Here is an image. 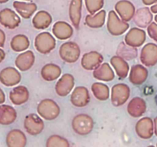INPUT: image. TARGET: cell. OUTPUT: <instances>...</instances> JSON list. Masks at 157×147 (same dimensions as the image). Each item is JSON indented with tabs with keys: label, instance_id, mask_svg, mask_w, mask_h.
Returning a JSON list of instances; mask_svg holds the SVG:
<instances>
[{
	"label": "cell",
	"instance_id": "cell-1",
	"mask_svg": "<svg viewBox=\"0 0 157 147\" xmlns=\"http://www.w3.org/2000/svg\"><path fill=\"white\" fill-rule=\"evenodd\" d=\"M130 28V24L127 21L120 18L116 11L109 12L107 21V28L109 33L113 36H121L124 35Z\"/></svg>",
	"mask_w": 157,
	"mask_h": 147
},
{
	"label": "cell",
	"instance_id": "cell-2",
	"mask_svg": "<svg viewBox=\"0 0 157 147\" xmlns=\"http://www.w3.org/2000/svg\"><path fill=\"white\" fill-rule=\"evenodd\" d=\"M37 112L42 119L46 120H54L61 113L58 104L52 99H44L38 104Z\"/></svg>",
	"mask_w": 157,
	"mask_h": 147
},
{
	"label": "cell",
	"instance_id": "cell-3",
	"mask_svg": "<svg viewBox=\"0 0 157 147\" xmlns=\"http://www.w3.org/2000/svg\"><path fill=\"white\" fill-rule=\"evenodd\" d=\"M93 119L90 116L84 113L78 114L73 118L71 123L72 129L79 136H87L94 129Z\"/></svg>",
	"mask_w": 157,
	"mask_h": 147
},
{
	"label": "cell",
	"instance_id": "cell-4",
	"mask_svg": "<svg viewBox=\"0 0 157 147\" xmlns=\"http://www.w3.org/2000/svg\"><path fill=\"white\" fill-rule=\"evenodd\" d=\"M35 47L39 53L47 55L56 47V40L52 34L43 32L38 34L35 38Z\"/></svg>",
	"mask_w": 157,
	"mask_h": 147
},
{
	"label": "cell",
	"instance_id": "cell-5",
	"mask_svg": "<svg viewBox=\"0 0 157 147\" xmlns=\"http://www.w3.org/2000/svg\"><path fill=\"white\" fill-rule=\"evenodd\" d=\"M60 58L64 62L73 64L78 61L81 55V48L76 42L67 41L63 43L59 48Z\"/></svg>",
	"mask_w": 157,
	"mask_h": 147
},
{
	"label": "cell",
	"instance_id": "cell-6",
	"mask_svg": "<svg viewBox=\"0 0 157 147\" xmlns=\"http://www.w3.org/2000/svg\"><path fill=\"white\" fill-rule=\"evenodd\" d=\"M130 95V89L126 84H114L110 91V100L114 107H121L127 103Z\"/></svg>",
	"mask_w": 157,
	"mask_h": 147
},
{
	"label": "cell",
	"instance_id": "cell-7",
	"mask_svg": "<svg viewBox=\"0 0 157 147\" xmlns=\"http://www.w3.org/2000/svg\"><path fill=\"white\" fill-rule=\"evenodd\" d=\"M44 127L42 118L35 113L27 115L24 120V128L25 131L31 136L39 135L43 131Z\"/></svg>",
	"mask_w": 157,
	"mask_h": 147
},
{
	"label": "cell",
	"instance_id": "cell-8",
	"mask_svg": "<svg viewBox=\"0 0 157 147\" xmlns=\"http://www.w3.org/2000/svg\"><path fill=\"white\" fill-rule=\"evenodd\" d=\"M140 59L146 67H153L157 64V44L147 43L141 49Z\"/></svg>",
	"mask_w": 157,
	"mask_h": 147
},
{
	"label": "cell",
	"instance_id": "cell-9",
	"mask_svg": "<svg viewBox=\"0 0 157 147\" xmlns=\"http://www.w3.org/2000/svg\"><path fill=\"white\" fill-rule=\"evenodd\" d=\"M135 130L140 138L143 139H149L154 133V122L150 117H143L137 121Z\"/></svg>",
	"mask_w": 157,
	"mask_h": 147
},
{
	"label": "cell",
	"instance_id": "cell-10",
	"mask_svg": "<svg viewBox=\"0 0 157 147\" xmlns=\"http://www.w3.org/2000/svg\"><path fill=\"white\" fill-rule=\"evenodd\" d=\"M75 87V77L71 74H64L58 79L55 84V92L58 96L64 97L73 90Z\"/></svg>",
	"mask_w": 157,
	"mask_h": 147
},
{
	"label": "cell",
	"instance_id": "cell-11",
	"mask_svg": "<svg viewBox=\"0 0 157 147\" xmlns=\"http://www.w3.org/2000/svg\"><path fill=\"white\" fill-rule=\"evenodd\" d=\"M147 34L141 28H132L124 37V41L128 45L134 47H140L145 43Z\"/></svg>",
	"mask_w": 157,
	"mask_h": 147
},
{
	"label": "cell",
	"instance_id": "cell-12",
	"mask_svg": "<svg viewBox=\"0 0 157 147\" xmlns=\"http://www.w3.org/2000/svg\"><path fill=\"white\" fill-rule=\"evenodd\" d=\"M21 79V74L15 67H8L0 71V82L6 87L18 85Z\"/></svg>",
	"mask_w": 157,
	"mask_h": 147
},
{
	"label": "cell",
	"instance_id": "cell-13",
	"mask_svg": "<svg viewBox=\"0 0 157 147\" xmlns=\"http://www.w3.org/2000/svg\"><path fill=\"white\" fill-rule=\"evenodd\" d=\"M71 103L75 107H84L89 104L90 100V93L87 87L79 86L72 90L71 94Z\"/></svg>",
	"mask_w": 157,
	"mask_h": 147
},
{
	"label": "cell",
	"instance_id": "cell-14",
	"mask_svg": "<svg viewBox=\"0 0 157 147\" xmlns=\"http://www.w3.org/2000/svg\"><path fill=\"white\" fill-rule=\"evenodd\" d=\"M114 8L120 18L127 22L133 19L136 12L134 5L128 0H120L115 4Z\"/></svg>",
	"mask_w": 157,
	"mask_h": 147
},
{
	"label": "cell",
	"instance_id": "cell-15",
	"mask_svg": "<svg viewBox=\"0 0 157 147\" xmlns=\"http://www.w3.org/2000/svg\"><path fill=\"white\" fill-rule=\"evenodd\" d=\"M104 61V57L99 52L93 51L85 53L81 58V64L83 68L87 70H95Z\"/></svg>",
	"mask_w": 157,
	"mask_h": 147
},
{
	"label": "cell",
	"instance_id": "cell-16",
	"mask_svg": "<svg viewBox=\"0 0 157 147\" xmlns=\"http://www.w3.org/2000/svg\"><path fill=\"white\" fill-rule=\"evenodd\" d=\"M21 23V18L16 12L10 9L0 11V24L9 29H15Z\"/></svg>",
	"mask_w": 157,
	"mask_h": 147
},
{
	"label": "cell",
	"instance_id": "cell-17",
	"mask_svg": "<svg viewBox=\"0 0 157 147\" xmlns=\"http://www.w3.org/2000/svg\"><path fill=\"white\" fill-rule=\"evenodd\" d=\"M149 72L146 66L136 64L132 66L129 73V80L133 85L139 86L144 84L148 77Z\"/></svg>",
	"mask_w": 157,
	"mask_h": 147
},
{
	"label": "cell",
	"instance_id": "cell-18",
	"mask_svg": "<svg viewBox=\"0 0 157 147\" xmlns=\"http://www.w3.org/2000/svg\"><path fill=\"white\" fill-rule=\"evenodd\" d=\"M147 103L140 96H135L129 102L127 105V113L133 118L142 116L147 111Z\"/></svg>",
	"mask_w": 157,
	"mask_h": 147
},
{
	"label": "cell",
	"instance_id": "cell-19",
	"mask_svg": "<svg viewBox=\"0 0 157 147\" xmlns=\"http://www.w3.org/2000/svg\"><path fill=\"white\" fill-rule=\"evenodd\" d=\"M35 61V54L32 51H25L16 57L15 64L21 71H27L32 67Z\"/></svg>",
	"mask_w": 157,
	"mask_h": 147
},
{
	"label": "cell",
	"instance_id": "cell-20",
	"mask_svg": "<svg viewBox=\"0 0 157 147\" xmlns=\"http://www.w3.org/2000/svg\"><path fill=\"white\" fill-rule=\"evenodd\" d=\"M54 36L59 40H67L74 35V30L70 24L64 21H56L52 27Z\"/></svg>",
	"mask_w": 157,
	"mask_h": 147
},
{
	"label": "cell",
	"instance_id": "cell-21",
	"mask_svg": "<svg viewBox=\"0 0 157 147\" xmlns=\"http://www.w3.org/2000/svg\"><path fill=\"white\" fill-rule=\"evenodd\" d=\"M135 24L141 28L148 27L153 19V12L148 7H143L137 9L133 18Z\"/></svg>",
	"mask_w": 157,
	"mask_h": 147
},
{
	"label": "cell",
	"instance_id": "cell-22",
	"mask_svg": "<svg viewBox=\"0 0 157 147\" xmlns=\"http://www.w3.org/2000/svg\"><path fill=\"white\" fill-rule=\"evenodd\" d=\"M110 63L114 69L117 76L120 79H124L128 76L130 72V65L125 59L117 55L110 58Z\"/></svg>",
	"mask_w": 157,
	"mask_h": 147
},
{
	"label": "cell",
	"instance_id": "cell-23",
	"mask_svg": "<svg viewBox=\"0 0 157 147\" xmlns=\"http://www.w3.org/2000/svg\"><path fill=\"white\" fill-rule=\"evenodd\" d=\"M11 102L17 106L25 104L29 99V91L25 86L19 85L14 87L9 93Z\"/></svg>",
	"mask_w": 157,
	"mask_h": 147
},
{
	"label": "cell",
	"instance_id": "cell-24",
	"mask_svg": "<svg viewBox=\"0 0 157 147\" xmlns=\"http://www.w3.org/2000/svg\"><path fill=\"white\" fill-rule=\"evenodd\" d=\"M13 7L18 15L25 19L30 18L38 9V6L35 3L21 1L14 2Z\"/></svg>",
	"mask_w": 157,
	"mask_h": 147
},
{
	"label": "cell",
	"instance_id": "cell-25",
	"mask_svg": "<svg viewBox=\"0 0 157 147\" xmlns=\"http://www.w3.org/2000/svg\"><path fill=\"white\" fill-rule=\"evenodd\" d=\"M83 0H71L69 6V18L74 27L78 29L81 20Z\"/></svg>",
	"mask_w": 157,
	"mask_h": 147
},
{
	"label": "cell",
	"instance_id": "cell-26",
	"mask_svg": "<svg viewBox=\"0 0 157 147\" xmlns=\"http://www.w3.org/2000/svg\"><path fill=\"white\" fill-rule=\"evenodd\" d=\"M27 142V138L21 130H12L6 136V144L9 147H24Z\"/></svg>",
	"mask_w": 157,
	"mask_h": 147
},
{
	"label": "cell",
	"instance_id": "cell-27",
	"mask_svg": "<svg viewBox=\"0 0 157 147\" xmlns=\"http://www.w3.org/2000/svg\"><path fill=\"white\" fill-rule=\"evenodd\" d=\"M93 76L98 81L109 82L114 79L115 74L108 63H102L99 67L94 70Z\"/></svg>",
	"mask_w": 157,
	"mask_h": 147
},
{
	"label": "cell",
	"instance_id": "cell-28",
	"mask_svg": "<svg viewBox=\"0 0 157 147\" xmlns=\"http://www.w3.org/2000/svg\"><path fill=\"white\" fill-rule=\"evenodd\" d=\"M52 22V17L44 10L38 11L32 18V24L38 30H44L50 26Z\"/></svg>",
	"mask_w": 157,
	"mask_h": 147
},
{
	"label": "cell",
	"instance_id": "cell-29",
	"mask_svg": "<svg viewBox=\"0 0 157 147\" xmlns=\"http://www.w3.org/2000/svg\"><path fill=\"white\" fill-rule=\"evenodd\" d=\"M17 118V112L14 107L7 104L0 105V124L7 126L13 123Z\"/></svg>",
	"mask_w": 157,
	"mask_h": 147
},
{
	"label": "cell",
	"instance_id": "cell-30",
	"mask_svg": "<svg viewBox=\"0 0 157 147\" xmlns=\"http://www.w3.org/2000/svg\"><path fill=\"white\" fill-rule=\"evenodd\" d=\"M61 75V68L55 64H47L41 68V76L45 81H54Z\"/></svg>",
	"mask_w": 157,
	"mask_h": 147
},
{
	"label": "cell",
	"instance_id": "cell-31",
	"mask_svg": "<svg viewBox=\"0 0 157 147\" xmlns=\"http://www.w3.org/2000/svg\"><path fill=\"white\" fill-rule=\"evenodd\" d=\"M106 15H107V13L105 10L99 11L94 15L89 14L85 17L84 22L88 27L91 28H100L105 24Z\"/></svg>",
	"mask_w": 157,
	"mask_h": 147
},
{
	"label": "cell",
	"instance_id": "cell-32",
	"mask_svg": "<svg viewBox=\"0 0 157 147\" xmlns=\"http://www.w3.org/2000/svg\"><path fill=\"white\" fill-rule=\"evenodd\" d=\"M30 45L29 38L25 35H17L12 38L10 42L11 48L16 52L25 51Z\"/></svg>",
	"mask_w": 157,
	"mask_h": 147
},
{
	"label": "cell",
	"instance_id": "cell-33",
	"mask_svg": "<svg viewBox=\"0 0 157 147\" xmlns=\"http://www.w3.org/2000/svg\"><path fill=\"white\" fill-rule=\"evenodd\" d=\"M117 55L121 56L126 61H130L137 57L138 51L136 47L128 45L124 41V42H121L118 45Z\"/></svg>",
	"mask_w": 157,
	"mask_h": 147
},
{
	"label": "cell",
	"instance_id": "cell-34",
	"mask_svg": "<svg viewBox=\"0 0 157 147\" xmlns=\"http://www.w3.org/2000/svg\"><path fill=\"white\" fill-rule=\"evenodd\" d=\"M91 91L97 100L105 101L110 97V89L107 84L101 82H95L91 86Z\"/></svg>",
	"mask_w": 157,
	"mask_h": 147
},
{
	"label": "cell",
	"instance_id": "cell-35",
	"mask_svg": "<svg viewBox=\"0 0 157 147\" xmlns=\"http://www.w3.org/2000/svg\"><path fill=\"white\" fill-rule=\"evenodd\" d=\"M47 147H69L70 143L67 139L59 136V135H52L46 141Z\"/></svg>",
	"mask_w": 157,
	"mask_h": 147
},
{
	"label": "cell",
	"instance_id": "cell-36",
	"mask_svg": "<svg viewBox=\"0 0 157 147\" xmlns=\"http://www.w3.org/2000/svg\"><path fill=\"white\" fill-rule=\"evenodd\" d=\"M86 9L90 15H94L104 7V0H84Z\"/></svg>",
	"mask_w": 157,
	"mask_h": 147
},
{
	"label": "cell",
	"instance_id": "cell-37",
	"mask_svg": "<svg viewBox=\"0 0 157 147\" xmlns=\"http://www.w3.org/2000/svg\"><path fill=\"white\" fill-rule=\"evenodd\" d=\"M147 34L150 38L157 42V23L151 22L147 27Z\"/></svg>",
	"mask_w": 157,
	"mask_h": 147
},
{
	"label": "cell",
	"instance_id": "cell-38",
	"mask_svg": "<svg viewBox=\"0 0 157 147\" xmlns=\"http://www.w3.org/2000/svg\"><path fill=\"white\" fill-rule=\"evenodd\" d=\"M6 42V34L2 29H0V47H3Z\"/></svg>",
	"mask_w": 157,
	"mask_h": 147
},
{
	"label": "cell",
	"instance_id": "cell-39",
	"mask_svg": "<svg viewBox=\"0 0 157 147\" xmlns=\"http://www.w3.org/2000/svg\"><path fill=\"white\" fill-rule=\"evenodd\" d=\"M142 2L147 6H153V5H155L157 3V0H142Z\"/></svg>",
	"mask_w": 157,
	"mask_h": 147
},
{
	"label": "cell",
	"instance_id": "cell-40",
	"mask_svg": "<svg viewBox=\"0 0 157 147\" xmlns=\"http://www.w3.org/2000/svg\"><path fill=\"white\" fill-rule=\"evenodd\" d=\"M5 101H6V94L3 90L0 88V104H4Z\"/></svg>",
	"mask_w": 157,
	"mask_h": 147
},
{
	"label": "cell",
	"instance_id": "cell-41",
	"mask_svg": "<svg viewBox=\"0 0 157 147\" xmlns=\"http://www.w3.org/2000/svg\"><path fill=\"white\" fill-rule=\"evenodd\" d=\"M5 58H6V53H5V51L2 49L0 48V63H1L2 61H3Z\"/></svg>",
	"mask_w": 157,
	"mask_h": 147
},
{
	"label": "cell",
	"instance_id": "cell-42",
	"mask_svg": "<svg viewBox=\"0 0 157 147\" xmlns=\"http://www.w3.org/2000/svg\"><path fill=\"white\" fill-rule=\"evenodd\" d=\"M150 10H151V12H153V13L157 14V3L155 5H153V6L150 7Z\"/></svg>",
	"mask_w": 157,
	"mask_h": 147
},
{
	"label": "cell",
	"instance_id": "cell-43",
	"mask_svg": "<svg viewBox=\"0 0 157 147\" xmlns=\"http://www.w3.org/2000/svg\"><path fill=\"white\" fill-rule=\"evenodd\" d=\"M153 122H154V133H155V135L157 136V116L155 118L154 120H153Z\"/></svg>",
	"mask_w": 157,
	"mask_h": 147
},
{
	"label": "cell",
	"instance_id": "cell-44",
	"mask_svg": "<svg viewBox=\"0 0 157 147\" xmlns=\"http://www.w3.org/2000/svg\"><path fill=\"white\" fill-rule=\"evenodd\" d=\"M8 1H9V0H0V4H2V3L7 2Z\"/></svg>",
	"mask_w": 157,
	"mask_h": 147
},
{
	"label": "cell",
	"instance_id": "cell-45",
	"mask_svg": "<svg viewBox=\"0 0 157 147\" xmlns=\"http://www.w3.org/2000/svg\"><path fill=\"white\" fill-rule=\"evenodd\" d=\"M154 20H155V21H156V22L157 23V14L156 15H155V17H154Z\"/></svg>",
	"mask_w": 157,
	"mask_h": 147
},
{
	"label": "cell",
	"instance_id": "cell-46",
	"mask_svg": "<svg viewBox=\"0 0 157 147\" xmlns=\"http://www.w3.org/2000/svg\"><path fill=\"white\" fill-rule=\"evenodd\" d=\"M155 102H156V104L157 105V95L155 96Z\"/></svg>",
	"mask_w": 157,
	"mask_h": 147
},
{
	"label": "cell",
	"instance_id": "cell-47",
	"mask_svg": "<svg viewBox=\"0 0 157 147\" xmlns=\"http://www.w3.org/2000/svg\"><path fill=\"white\" fill-rule=\"evenodd\" d=\"M24 1H32V0H24Z\"/></svg>",
	"mask_w": 157,
	"mask_h": 147
},
{
	"label": "cell",
	"instance_id": "cell-48",
	"mask_svg": "<svg viewBox=\"0 0 157 147\" xmlns=\"http://www.w3.org/2000/svg\"><path fill=\"white\" fill-rule=\"evenodd\" d=\"M156 146H157V143H156Z\"/></svg>",
	"mask_w": 157,
	"mask_h": 147
}]
</instances>
